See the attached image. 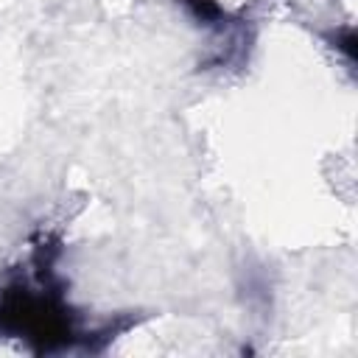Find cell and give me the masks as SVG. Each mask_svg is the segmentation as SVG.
<instances>
[{"mask_svg":"<svg viewBox=\"0 0 358 358\" xmlns=\"http://www.w3.org/2000/svg\"><path fill=\"white\" fill-rule=\"evenodd\" d=\"M185 8L199 20V22H215L221 17V8L215 0H182Z\"/></svg>","mask_w":358,"mask_h":358,"instance_id":"cell-1","label":"cell"}]
</instances>
